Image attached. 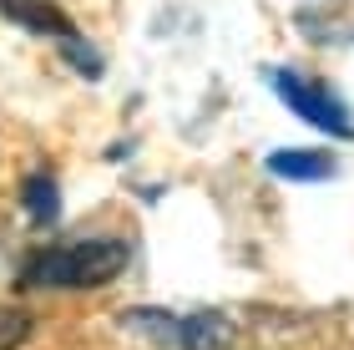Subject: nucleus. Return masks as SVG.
Segmentation results:
<instances>
[{"mask_svg": "<svg viewBox=\"0 0 354 350\" xmlns=\"http://www.w3.org/2000/svg\"><path fill=\"white\" fill-rule=\"evenodd\" d=\"M132 264L127 238H71L46 244L21 264V290H102Z\"/></svg>", "mask_w": 354, "mask_h": 350, "instance_id": "obj_1", "label": "nucleus"}, {"mask_svg": "<svg viewBox=\"0 0 354 350\" xmlns=\"http://www.w3.org/2000/svg\"><path fill=\"white\" fill-rule=\"evenodd\" d=\"M127 335L147 340L152 350H228L238 340V320L228 310H162V305H132L117 315Z\"/></svg>", "mask_w": 354, "mask_h": 350, "instance_id": "obj_2", "label": "nucleus"}, {"mask_svg": "<svg viewBox=\"0 0 354 350\" xmlns=\"http://www.w3.org/2000/svg\"><path fill=\"white\" fill-rule=\"evenodd\" d=\"M263 87H273V97H279L299 122H309L314 132L354 137V107L329 82H319V76H309V71H294V67H268Z\"/></svg>", "mask_w": 354, "mask_h": 350, "instance_id": "obj_3", "label": "nucleus"}, {"mask_svg": "<svg viewBox=\"0 0 354 350\" xmlns=\"http://www.w3.org/2000/svg\"><path fill=\"white\" fill-rule=\"evenodd\" d=\"M263 168L283 183H324V178L339 173V163H334L324 148H279V152L263 157Z\"/></svg>", "mask_w": 354, "mask_h": 350, "instance_id": "obj_4", "label": "nucleus"}, {"mask_svg": "<svg viewBox=\"0 0 354 350\" xmlns=\"http://www.w3.org/2000/svg\"><path fill=\"white\" fill-rule=\"evenodd\" d=\"M0 15L15 21V26H26V30H36V36H56V46L76 36L71 15H61L51 0H0Z\"/></svg>", "mask_w": 354, "mask_h": 350, "instance_id": "obj_5", "label": "nucleus"}, {"mask_svg": "<svg viewBox=\"0 0 354 350\" xmlns=\"http://www.w3.org/2000/svg\"><path fill=\"white\" fill-rule=\"evenodd\" d=\"M21 209L36 218V224H56L61 218V188L51 173H30V178H21Z\"/></svg>", "mask_w": 354, "mask_h": 350, "instance_id": "obj_6", "label": "nucleus"}, {"mask_svg": "<svg viewBox=\"0 0 354 350\" xmlns=\"http://www.w3.org/2000/svg\"><path fill=\"white\" fill-rule=\"evenodd\" d=\"M26 335H30V315L15 305H0V350H15Z\"/></svg>", "mask_w": 354, "mask_h": 350, "instance_id": "obj_7", "label": "nucleus"}]
</instances>
